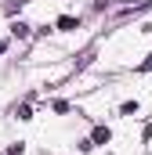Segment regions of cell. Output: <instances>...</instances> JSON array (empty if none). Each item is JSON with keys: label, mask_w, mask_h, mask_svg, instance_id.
I'll return each mask as SVG.
<instances>
[{"label": "cell", "mask_w": 152, "mask_h": 155, "mask_svg": "<svg viewBox=\"0 0 152 155\" xmlns=\"http://www.w3.org/2000/svg\"><path fill=\"white\" fill-rule=\"evenodd\" d=\"M58 29H62V33H73V29H80V18H73V15H62V18H58Z\"/></svg>", "instance_id": "1"}, {"label": "cell", "mask_w": 152, "mask_h": 155, "mask_svg": "<svg viewBox=\"0 0 152 155\" xmlns=\"http://www.w3.org/2000/svg\"><path fill=\"white\" fill-rule=\"evenodd\" d=\"M109 137H112V134H109L105 126H98V130H94V137H91V144H109Z\"/></svg>", "instance_id": "2"}, {"label": "cell", "mask_w": 152, "mask_h": 155, "mask_svg": "<svg viewBox=\"0 0 152 155\" xmlns=\"http://www.w3.org/2000/svg\"><path fill=\"white\" fill-rule=\"evenodd\" d=\"M119 112H123V116H138V101H123Z\"/></svg>", "instance_id": "3"}, {"label": "cell", "mask_w": 152, "mask_h": 155, "mask_svg": "<svg viewBox=\"0 0 152 155\" xmlns=\"http://www.w3.org/2000/svg\"><path fill=\"white\" fill-rule=\"evenodd\" d=\"M11 33H15V36H29V25H26V22H15Z\"/></svg>", "instance_id": "4"}, {"label": "cell", "mask_w": 152, "mask_h": 155, "mask_svg": "<svg viewBox=\"0 0 152 155\" xmlns=\"http://www.w3.org/2000/svg\"><path fill=\"white\" fill-rule=\"evenodd\" d=\"M15 116H18V119H33V108H29V105H18Z\"/></svg>", "instance_id": "5"}]
</instances>
